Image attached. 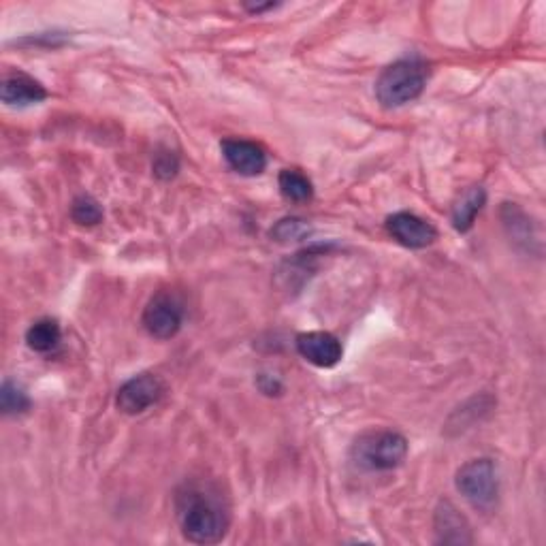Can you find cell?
I'll use <instances>...</instances> for the list:
<instances>
[{
    "instance_id": "obj_14",
    "label": "cell",
    "mask_w": 546,
    "mask_h": 546,
    "mask_svg": "<svg viewBox=\"0 0 546 546\" xmlns=\"http://www.w3.org/2000/svg\"><path fill=\"white\" fill-rule=\"evenodd\" d=\"M282 197L291 203H308L314 197V186L308 175L297 169H284L278 178Z\"/></svg>"
},
{
    "instance_id": "obj_18",
    "label": "cell",
    "mask_w": 546,
    "mask_h": 546,
    "mask_svg": "<svg viewBox=\"0 0 546 546\" xmlns=\"http://www.w3.org/2000/svg\"><path fill=\"white\" fill-rule=\"evenodd\" d=\"M305 233H308V224H305L303 220H297V218H286L282 220L276 229L271 231V237H276L278 242H288V239H299L303 237Z\"/></svg>"
},
{
    "instance_id": "obj_2",
    "label": "cell",
    "mask_w": 546,
    "mask_h": 546,
    "mask_svg": "<svg viewBox=\"0 0 546 546\" xmlns=\"http://www.w3.org/2000/svg\"><path fill=\"white\" fill-rule=\"evenodd\" d=\"M429 79V64L421 58H401L384 69L376 82L382 107H404L419 99Z\"/></svg>"
},
{
    "instance_id": "obj_16",
    "label": "cell",
    "mask_w": 546,
    "mask_h": 546,
    "mask_svg": "<svg viewBox=\"0 0 546 546\" xmlns=\"http://www.w3.org/2000/svg\"><path fill=\"white\" fill-rule=\"evenodd\" d=\"M103 207L90 195H79L71 205V218L79 227H96L103 222Z\"/></svg>"
},
{
    "instance_id": "obj_19",
    "label": "cell",
    "mask_w": 546,
    "mask_h": 546,
    "mask_svg": "<svg viewBox=\"0 0 546 546\" xmlns=\"http://www.w3.org/2000/svg\"><path fill=\"white\" fill-rule=\"evenodd\" d=\"M256 384H259V389L265 393V395H280L284 384L280 378L276 376H269V374H261L259 378H256Z\"/></svg>"
},
{
    "instance_id": "obj_1",
    "label": "cell",
    "mask_w": 546,
    "mask_h": 546,
    "mask_svg": "<svg viewBox=\"0 0 546 546\" xmlns=\"http://www.w3.org/2000/svg\"><path fill=\"white\" fill-rule=\"evenodd\" d=\"M175 515L188 542L216 544L229 532V506L216 485L190 480L175 495Z\"/></svg>"
},
{
    "instance_id": "obj_9",
    "label": "cell",
    "mask_w": 546,
    "mask_h": 546,
    "mask_svg": "<svg viewBox=\"0 0 546 546\" xmlns=\"http://www.w3.org/2000/svg\"><path fill=\"white\" fill-rule=\"evenodd\" d=\"M220 148L227 165L239 175H246V178L261 175L267 167V152L259 143L248 139H224Z\"/></svg>"
},
{
    "instance_id": "obj_4",
    "label": "cell",
    "mask_w": 546,
    "mask_h": 546,
    "mask_svg": "<svg viewBox=\"0 0 546 546\" xmlns=\"http://www.w3.org/2000/svg\"><path fill=\"white\" fill-rule=\"evenodd\" d=\"M457 491L478 510H489L500 493L495 463L491 459H474L461 465L455 478Z\"/></svg>"
},
{
    "instance_id": "obj_15",
    "label": "cell",
    "mask_w": 546,
    "mask_h": 546,
    "mask_svg": "<svg viewBox=\"0 0 546 546\" xmlns=\"http://www.w3.org/2000/svg\"><path fill=\"white\" fill-rule=\"evenodd\" d=\"M0 410L7 416H20L30 410V397L18 382H3V389H0Z\"/></svg>"
},
{
    "instance_id": "obj_10",
    "label": "cell",
    "mask_w": 546,
    "mask_h": 546,
    "mask_svg": "<svg viewBox=\"0 0 546 546\" xmlns=\"http://www.w3.org/2000/svg\"><path fill=\"white\" fill-rule=\"evenodd\" d=\"M433 527H436L438 542L442 544H470L472 542V527L459 508L451 502H440L433 517Z\"/></svg>"
},
{
    "instance_id": "obj_3",
    "label": "cell",
    "mask_w": 546,
    "mask_h": 546,
    "mask_svg": "<svg viewBox=\"0 0 546 546\" xmlns=\"http://www.w3.org/2000/svg\"><path fill=\"white\" fill-rule=\"evenodd\" d=\"M408 455V440L397 431L378 429L359 436L350 448V459L365 472H389Z\"/></svg>"
},
{
    "instance_id": "obj_13",
    "label": "cell",
    "mask_w": 546,
    "mask_h": 546,
    "mask_svg": "<svg viewBox=\"0 0 546 546\" xmlns=\"http://www.w3.org/2000/svg\"><path fill=\"white\" fill-rule=\"evenodd\" d=\"M60 337H62V331L56 320L41 318L35 325H30V329L26 331V344L30 350L45 355V352H52L60 344Z\"/></svg>"
},
{
    "instance_id": "obj_6",
    "label": "cell",
    "mask_w": 546,
    "mask_h": 546,
    "mask_svg": "<svg viewBox=\"0 0 546 546\" xmlns=\"http://www.w3.org/2000/svg\"><path fill=\"white\" fill-rule=\"evenodd\" d=\"M165 395V382L160 380L156 374H139L124 382L118 395H116V406L124 414H141L148 408L156 406Z\"/></svg>"
},
{
    "instance_id": "obj_12",
    "label": "cell",
    "mask_w": 546,
    "mask_h": 546,
    "mask_svg": "<svg viewBox=\"0 0 546 546\" xmlns=\"http://www.w3.org/2000/svg\"><path fill=\"white\" fill-rule=\"evenodd\" d=\"M485 203H487L485 188L474 186L470 190H465L461 195V199L453 207V227L459 233H468L472 229L476 216L485 207Z\"/></svg>"
},
{
    "instance_id": "obj_7",
    "label": "cell",
    "mask_w": 546,
    "mask_h": 546,
    "mask_svg": "<svg viewBox=\"0 0 546 546\" xmlns=\"http://www.w3.org/2000/svg\"><path fill=\"white\" fill-rule=\"evenodd\" d=\"M387 231L397 244L412 250L427 248L438 239V229L429 220L410 212H397L389 216Z\"/></svg>"
},
{
    "instance_id": "obj_8",
    "label": "cell",
    "mask_w": 546,
    "mask_h": 546,
    "mask_svg": "<svg viewBox=\"0 0 546 546\" xmlns=\"http://www.w3.org/2000/svg\"><path fill=\"white\" fill-rule=\"evenodd\" d=\"M297 352L316 367H335L344 357L342 342L327 331H308L297 335Z\"/></svg>"
},
{
    "instance_id": "obj_17",
    "label": "cell",
    "mask_w": 546,
    "mask_h": 546,
    "mask_svg": "<svg viewBox=\"0 0 546 546\" xmlns=\"http://www.w3.org/2000/svg\"><path fill=\"white\" fill-rule=\"evenodd\" d=\"M152 169H154V175L160 180H171L178 175V169H180V160L178 156H175L173 152L165 150V152H158L154 156V163H152Z\"/></svg>"
},
{
    "instance_id": "obj_20",
    "label": "cell",
    "mask_w": 546,
    "mask_h": 546,
    "mask_svg": "<svg viewBox=\"0 0 546 546\" xmlns=\"http://www.w3.org/2000/svg\"><path fill=\"white\" fill-rule=\"evenodd\" d=\"M250 13H256V15H259V13H263V11H271V9H276L278 5L276 3H265V5H259V3H256V5H244Z\"/></svg>"
},
{
    "instance_id": "obj_5",
    "label": "cell",
    "mask_w": 546,
    "mask_h": 546,
    "mask_svg": "<svg viewBox=\"0 0 546 546\" xmlns=\"http://www.w3.org/2000/svg\"><path fill=\"white\" fill-rule=\"evenodd\" d=\"M143 329L156 340H171L180 333L184 323V308L180 299L171 293H156L143 310Z\"/></svg>"
},
{
    "instance_id": "obj_11",
    "label": "cell",
    "mask_w": 546,
    "mask_h": 546,
    "mask_svg": "<svg viewBox=\"0 0 546 546\" xmlns=\"http://www.w3.org/2000/svg\"><path fill=\"white\" fill-rule=\"evenodd\" d=\"M0 99L9 107H30L47 99V90L26 73H11L0 86Z\"/></svg>"
}]
</instances>
